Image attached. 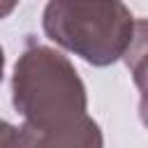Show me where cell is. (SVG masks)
<instances>
[{
  "mask_svg": "<svg viewBox=\"0 0 148 148\" xmlns=\"http://www.w3.org/2000/svg\"><path fill=\"white\" fill-rule=\"evenodd\" d=\"M12 102L23 125L32 130H58L88 116L86 88L74 65L62 53L32 42L14 65Z\"/></svg>",
  "mask_w": 148,
  "mask_h": 148,
  "instance_id": "cell-1",
  "label": "cell"
},
{
  "mask_svg": "<svg viewBox=\"0 0 148 148\" xmlns=\"http://www.w3.org/2000/svg\"><path fill=\"white\" fill-rule=\"evenodd\" d=\"M42 25L62 49L106 67L127 53L136 21L120 0H49Z\"/></svg>",
  "mask_w": 148,
  "mask_h": 148,
  "instance_id": "cell-2",
  "label": "cell"
},
{
  "mask_svg": "<svg viewBox=\"0 0 148 148\" xmlns=\"http://www.w3.org/2000/svg\"><path fill=\"white\" fill-rule=\"evenodd\" d=\"M0 148H102V132L90 116L58 130H32L28 125L12 127L5 123Z\"/></svg>",
  "mask_w": 148,
  "mask_h": 148,
  "instance_id": "cell-3",
  "label": "cell"
},
{
  "mask_svg": "<svg viewBox=\"0 0 148 148\" xmlns=\"http://www.w3.org/2000/svg\"><path fill=\"white\" fill-rule=\"evenodd\" d=\"M123 58H125V65H127L132 79H134V86L141 92L139 116H141V123L148 127V18L136 21L132 44Z\"/></svg>",
  "mask_w": 148,
  "mask_h": 148,
  "instance_id": "cell-4",
  "label": "cell"
}]
</instances>
